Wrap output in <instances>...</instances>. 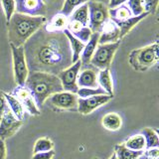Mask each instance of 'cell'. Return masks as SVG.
Wrapping results in <instances>:
<instances>
[{"label":"cell","mask_w":159,"mask_h":159,"mask_svg":"<svg viewBox=\"0 0 159 159\" xmlns=\"http://www.w3.org/2000/svg\"><path fill=\"white\" fill-rule=\"evenodd\" d=\"M29 72L57 75L73 64L72 51L64 32L50 31L45 25L23 45Z\"/></svg>","instance_id":"cell-1"},{"label":"cell","mask_w":159,"mask_h":159,"mask_svg":"<svg viewBox=\"0 0 159 159\" xmlns=\"http://www.w3.org/2000/svg\"><path fill=\"white\" fill-rule=\"evenodd\" d=\"M47 17H34L15 12L7 22L9 43L15 47H21L40 28L47 23Z\"/></svg>","instance_id":"cell-2"},{"label":"cell","mask_w":159,"mask_h":159,"mask_svg":"<svg viewBox=\"0 0 159 159\" xmlns=\"http://www.w3.org/2000/svg\"><path fill=\"white\" fill-rule=\"evenodd\" d=\"M25 86L31 92L39 108L52 94L63 91L58 76L43 72H29Z\"/></svg>","instance_id":"cell-3"},{"label":"cell","mask_w":159,"mask_h":159,"mask_svg":"<svg viewBox=\"0 0 159 159\" xmlns=\"http://www.w3.org/2000/svg\"><path fill=\"white\" fill-rule=\"evenodd\" d=\"M158 42H154L142 48L132 50L129 54L128 63L137 72H145L154 67L159 61Z\"/></svg>","instance_id":"cell-4"},{"label":"cell","mask_w":159,"mask_h":159,"mask_svg":"<svg viewBox=\"0 0 159 159\" xmlns=\"http://www.w3.org/2000/svg\"><path fill=\"white\" fill-rule=\"evenodd\" d=\"M119 46H120V41L109 44H98L89 65H92L98 71L109 69Z\"/></svg>","instance_id":"cell-5"},{"label":"cell","mask_w":159,"mask_h":159,"mask_svg":"<svg viewBox=\"0 0 159 159\" xmlns=\"http://www.w3.org/2000/svg\"><path fill=\"white\" fill-rule=\"evenodd\" d=\"M89 28L93 33H99L103 24L109 19L108 7L104 3L89 0Z\"/></svg>","instance_id":"cell-6"},{"label":"cell","mask_w":159,"mask_h":159,"mask_svg":"<svg viewBox=\"0 0 159 159\" xmlns=\"http://www.w3.org/2000/svg\"><path fill=\"white\" fill-rule=\"evenodd\" d=\"M10 48H11V54H12L14 80L16 82L17 86H24L29 75V70L27 66L26 58H25V53H24V48L23 46L15 47L11 44H10Z\"/></svg>","instance_id":"cell-7"},{"label":"cell","mask_w":159,"mask_h":159,"mask_svg":"<svg viewBox=\"0 0 159 159\" xmlns=\"http://www.w3.org/2000/svg\"><path fill=\"white\" fill-rule=\"evenodd\" d=\"M81 68H82V62L79 60V61L72 64L70 67L63 70L61 73H59L57 75L60 81H61L63 91L77 93L79 89L77 81H78L79 73L81 71Z\"/></svg>","instance_id":"cell-8"},{"label":"cell","mask_w":159,"mask_h":159,"mask_svg":"<svg viewBox=\"0 0 159 159\" xmlns=\"http://www.w3.org/2000/svg\"><path fill=\"white\" fill-rule=\"evenodd\" d=\"M14 1L16 13L34 17H47V8L44 0H14Z\"/></svg>","instance_id":"cell-9"},{"label":"cell","mask_w":159,"mask_h":159,"mask_svg":"<svg viewBox=\"0 0 159 159\" xmlns=\"http://www.w3.org/2000/svg\"><path fill=\"white\" fill-rule=\"evenodd\" d=\"M78 98L76 93L62 91L52 94L47 101L52 107L61 111H77Z\"/></svg>","instance_id":"cell-10"},{"label":"cell","mask_w":159,"mask_h":159,"mask_svg":"<svg viewBox=\"0 0 159 159\" xmlns=\"http://www.w3.org/2000/svg\"><path fill=\"white\" fill-rule=\"evenodd\" d=\"M23 125V121L19 120L14 116V114L7 108L5 112L0 116V139H5L12 137L17 133V131Z\"/></svg>","instance_id":"cell-11"},{"label":"cell","mask_w":159,"mask_h":159,"mask_svg":"<svg viewBox=\"0 0 159 159\" xmlns=\"http://www.w3.org/2000/svg\"><path fill=\"white\" fill-rule=\"evenodd\" d=\"M113 97L108 96V94H98L87 98H78V107L77 111L83 114V116H88L91 114L98 107H101L108 102H111Z\"/></svg>","instance_id":"cell-12"},{"label":"cell","mask_w":159,"mask_h":159,"mask_svg":"<svg viewBox=\"0 0 159 159\" xmlns=\"http://www.w3.org/2000/svg\"><path fill=\"white\" fill-rule=\"evenodd\" d=\"M14 97H16L17 99L22 104L25 111H27L31 116H39L41 113V111L38 107L36 102L32 96L31 92L29 89L25 86H17V88L14 89Z\"/></svg>","instance_id":"cell-13"},{"label":"cell","mask_w":159,"mask_h":159,"mask_svg":"<svg viewBox=\"0 0 159 159\" xmlns=\"http://www.w3.org/2000/svg\"><path fill=\"white\" fill-rule=\"evenodd\" d=\"M98 70L93 68L92 65L82 66L81 71L78 76V87L79 88H98Z\"/></svg>","instance_id":"cell-14"},{"label":"cell","mask_w":159,"mask_h":159,"mask_svg":"<svg viewBox=\"0 0 159 159\" xmlns=\"http://www.w3.org/2000/svg\"><path fill=\"white\" fill-rule=\"evenodd\" d=\"M98 36V44H109L120 41V32L116 22L108 19L103 24Z\"/></svg>","instance_id":"cell-15"},{"label":"cell","mask_w":159,"mask_h":159,"mask_svg":"<svg viewBox=\"0 0 159 159\" xmlns=\"http://www.w3.org/2000/svg\"><path fill=\"white\" fill-rule=\"evenodd\" d=\"M67 30L74 37H76L84 44H87L89 42V38L93 35L92 30L89 28V26H84V25L81 23H79L77 21H72V20H69Z\"/></svg>","instance_id":"cell-16"},{"label":"cell","mask_w":159,"mask_h":159,"mask_svg":"<svg viewBox=\"0 0 159 159\" xmlns=\"http://www.w3.org/2000/svg\"><path fill=\"white\" fill-rule=\"evenodd\" d=\"M98 33H93L89 42L84 45V48L81 54V57H80V61L82 62V66H88V65H89V62H91L98 45Z\"/></svg>","instance_id":"cell-17"},{"label":"cell","mask_w":159,"mask_h":159,"mask_svg":"<svg viewBox=\"0 0 159 159\" xmlns=\"http://www.w3.org/2000/svg\"><path fill=\"white\" fill-rule=\"evenodd\" d=\"M148 15L149 14L147 12H144L143 14L139 15V16H131L125 20H122V21L116 22L119 29V32H120V39L123 38L124 36H126L139 22L142 21L143 19H145Z\"/></svg>","instance_id":"cell-18"},{"label":"cell","mask_w":159,"mask_h":159,"mask_svg":"<svg viewBox=\"0 0 159 159\" xmlns=\"http://www.w3.org/2000/svg\"><path fill=\"white\" fill-rule=\"evenodd\" d=\"M98 87L102 88L107 94L113 97V82L111 74V70L104 69L98 71Z\"/></svg>","instance_id":"cell-19"},{"label":"cell","mask_w":159,"mask_h":159,"mask_svg":"<svg viewBox=\"0 0 159 159\" xmlns=\"http://www.w3.org/2000/svg\"><path fill=\"white\" fill-rule=\"evenodd\" d=\"M69 23V17L65 16L62 13H56L54 14L53 16L48 20L47 23L45 24V27H46L50 31H60L63 32L65 29H67Z\"/></svg>","instance_id":"cell-20"},{"label":"cell","mask_w":159,"mask_h":159,"mask_svg":"<svg viewBox=\"0 0 159 159\" xmlns=\"http://www.w3.org/2000/svg\"><path fill=\"white\" fill-rule=\"evenodd\" d=\"M102 125L108 131H117L122 126V118L117 112H108L102 118Z\"/></svg>","instance_id":"cell-21"},{"label":"cell","mask_w":159,"mask_h":159,"mask_svg":"<svg viewBox=\"0 0 159 159\" xmlns=\"http://www.w3.org/2000/svg\"><path fill=\"white\" fill-rule=\"evenodd\" d=\"M63 32L65 35H66V37L69 41L70 48H71V51H72V62L74 64L80 60V57H81V54H82L86 44L83 43L82 41H80V40L77 39L76 37H74L67 29H65Z\"/></svg>","instance_id":"cell-22"},{"label":"cell","mask_w":159,"mask_h":159,"mask_svg":"<svg viewBox=\"0 0 159 159\" xmlns=\"http://www.w3.org/2000/svg\"><path fill=\"white\" fill-rule=\"evenodd\" d=\"M4 97L5 99H6V102H7V106L8 108L10 109L14 116L18 118L19 120H22L24 119L25 116V109L22 107V104L20 103V102L17 99L16 97H14L13 94L11 93H4Z\"/></svg>","instance_id":"cell-23"},{"label":"cell","mask_w":159,"mask_h":159,"mask_svg":"<svg viewBox=\"0 0 159 159\" xmlns=\"http://www.w3.org/2000/svg\"><path fill=\"white\" fill-rule=\"evenodd\" d=\"M145 139V149L150 148H156L159 145V137H158V131L155 128L145 127L141 130V133Z\"/></svg>","instance_id":"cell-24"},{"label":"cell","mask_w":159,"mask_h":159,"mask_svg":"<svg viewBox=\"0 0 159 159\" xmlns=\"http://www.w3.org/2000/svg\"><path fill=\"white\" fill-rule=\"evenodd\" d=\"M69 20H72V21H77L79 23H81L84 26H88L89 25V8H88V4L84 3L81 6L77 7L74 10L73 13L70 15Z\"/></svg>","instance_id":"cell-25"},{"label":"cell","mask_w":159,"mask_h":159,"mask_svg":"<svg viewBox=\"0 0 159 159\" xmlns=\"http://www.w3.org/2000/svg\"><path fill=\"white\" fill-rule=\"evenodd\" d=\"M108 14H109V19H111L114 22L122 21L129 17L132 16L130 10L125 4H122L120 6H117L116 8L108 9Z\"/></svg>","instance_id":"cell-26"},{"label":"cell","mask_w":159,"mask_h":159,"mask_svg":"<svg viewBox=\"0 0 159 159\" xmlns=\"http://www.w3.org/2000/svg\"><path fill=\"white\" fill-rule=\"evenodd\" d=\"M114 154L117 159H138L142 151H134L127 148L123 143L117 144L114 147Z\"/></svg>","instance_id":"cell-27"},{"label":"cell","mask_w":159,"mask_h":159,"mask_svg":"<svg viewBox=\"0 0 159 159\" xmlns=\"http://www.w3.org/2000/svg\"><path fill=\"white\" fill-rule=\"evenodd\" d=\"M127 148L134 151H143L145 149V139L142 134H135L129 137L127 140L123 143Z\"/></svg>","instance_id":"cell-28"},{"label":"cell","mask_w":159,"mask_h":159,"mask_svg":"<svg viewBox=\"0 0 159 159\" xmlns=\"http://www.w3.org/2000/svg\"><path fill=\"white\" fill-rule=\"evenodd\" d=\"M54 149V142L49 137H41L36 140L33 147V154L50 151Z\"/></svg>","instance_id":"cell-29"},{"label":"cell","mask_w":159,"mask_h":159,"mask_svg":"<svg viewBox=\"0 0 159 159\" xmlns=\"http://www.w3.org/2000/svg\"><path fill=\"white\" fill-rule=\"evenodd\" d=\"M89 0H64V4L60 13L64 14L65 16L70 17V15L73 13V11L77 7L87 3Z\"/></svg>","instance_id":"cell-30"},{"label":"cell","mask_w":159,"mask_h":159,"mask_svg":"<svg viewBox=\"0 0 159 159\" xmlns=\"http://www.w3.org/2000/svg\"><path fill=\"white\" fill-rule=\"evenodd\" d=\"M76 94L80 98H87L94 96H98V94H107V93L102 88L98 87V88H79Z\"/></svg>","instance_id":"cell-31"},{"label":"cell","mask_w":159,"mask_h":159,"mask_svg":"<svg viewBox=\"0 0 159 159\" xmlns=\"http://www.w3.org/2000/svg\"><path fill=\"white\" fill-rule=\"evenodd\" d=\"M125 5L130 10L132 16H139L145 12L142 0H127Z\"/></svg>","instance_id":"cell-32"},{"label":"cell","mask_w":159,"mask_h":159,"mask_svg":"<svg viewBox=\"0 0 159 159\" xmlns=\"http://www.w3.org/2000/svg\"><path fill=\"white\" fill-rule=\"evenodd\" d=\"M44 3L47 8V15H50L51 13H53L54 15L61 11L62 6L64 4V0H44Z\"/></svg>","instance_id":"cell-33"},{"label":"cell","mask_w":159,"mask_h":159,"mask_svg":"<svg viewBox=\"0 0 159 159\" xmlns=\"http://www.w3.org/2000/svg\"><path fill=\"white\" fill-rule=\"evenodd\" d=\"M0 1H1L5 18H6V21L8 22L13 16V14L16 12L15 11V1L14 0H0Z\"/></svg>","instance_id":"cell-34"},{"label":"cell","mask_w":159,"mask_h":159,"mask_svg":"<svg viewBox=\"0 0 159 159\" xmlns=\"http://www.w3.org/2000/svg\"><path fill=\"white\" fill-rule=\"evenodd\" d=\"M158 1L159 0H142L144 11L148 14L155 15L158 9Z\"/></svg>","instance_id":"cell-35"},{"label":"cell","mask_w":159,"mask_h":159,"mask_svg":"<svg viewBox=\"0 0 159 159\" xmlns=\"http://www.w3.org/2000/svg\"><path fill=\"white\" fill-rule=\"evenodd\" d=\"M138 159H159V149L150 148V149H144L142 154L139 156Z\"/></svg>","instance_id":"cell-36"},{"label":"cell","mask_w":159,"mask_h":159,"mask_svg":"<svg viewBox=\"0 0 159 159\" xmlns=\"http://www.w3.org/2000/svg\"><path fill=\"white\" fill-rule=\"evenodd\" d=\"M55 156V150H50V151H45V152H39V153H34L32 159H53Z\"/></svg>","instance_id":"cell-37"},{"label":"cell","mask_w":159,"mask_h":159,"mask_svg":"<svg viewBox=\"0 0 159 159\" xmlns=\"http://www.w3.org/2000/svg\"><path fill=\"white\" fill-rule=\"evenodd\" d=\"M7 108H8V106H7L6 99H5V97H4V93L0 92V116L5 112V111H6Z\"/></svg>","instance_id":"cell-38"},{"label":"cell","mask_w":159,"mask_h":159,"mask_svg":"<svg viewBox=\"0 0 159 159\" xmlns=\"http://www.w3.org/2000/svg\"><path fill=\"white\" fill-rule=\"evenodd\" d=\"M126 1L127 0H108L107 7H108V9L116 8L117 6H120L122 4H125Z\"/></svg>","instance_id":"cell-39"},{"label":"cell","mask_w":159,"mask_h":159,"mask_svg":"<svg viewBox=\"0 0 159 159\" xmlns=\"http://www.w3.org/2000/svg\"><path fill=\"white\" fill-rule=\"evenodd\" d=\"M7 156V149L5 142L2 139H0V159H6Z\"/></svg>","instance_id":"cell-40"},{"label":"cell","mask_w":159,"mask_h":159,"mask_svg":"<svg viewBox=\"0 0 159 159\" xmlns=\"http://www.w3.org/2000/svg\"><path fill=\"white\" fill-rule=\"evenodd\" d=\"M92 1H98V2L104 3L106 5H107V3H108V0H92Z\"/></svg>","instance_id":"cell-41"},{"label":"cell","mask_w":159,"mask_h":159,"mask_svg":"<svg viewBox=\"0 0 159 159\" xmlns=\"http://www.w3.org/2000/svg\"><path fill=\"white\" fill-rule=\"evenodd\" d=\"M108 159H117V158H116V154L113 153V154H111V156L109 157Z\"/></svg>","instance_id":"cell-42"}]
</instances>
